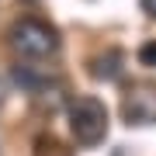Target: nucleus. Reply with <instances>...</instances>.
<instances>
[{
  "mask_svg": "<svg viewBox=\"0 0 156 156\" xmlns=\"http://www.w3.org/2000/svg\"><path fill=\"white\" fill-rule=\"evenodd\" d=\"M69 132L80 146H97L108 135V108L97 97H76L69 104Z\"/></svg>",
  "mask_w": 156,
  "mask_h": 156,
  "instance_id": "f257e3e1",
  "label": "nucleus"
},
{
  "mask_svg": "<svg viewBox=\"0 0 156 156\" xmlns=\"http://www.w3.org/2000/svg\"><path fill=\"white\" fill-rule=\"evenodd\" d=\"M11 42L21 56H31V59H45L59 49V35L52 24L38 21V17H24L11 28Z\"/></svg>",
  "mask_w": 156,
  "mask_h": 156,
  "instance_id": "f03ea898",
  "label": "nucleus"
},
{
  "mask_svg": "<svg viewBox=\"0 0 156 156\" xmlns=\"http://www.w3.org/2000/svg\"><path fill=\"white\" fill-rule=\"evenodd\" d=\"M122 118L128 125H156V87L139 83L122 101Z\"/></svg>",
  "mask_w": 156,
  "mask_h": 156,
  "instance_id": "7ed1b4c3",
  "label": "nucleus"
},
{
  "mask_svg": "<svg viewBox=\"0 0 156 156\" xmlns=\"http://www.w3.org/2000/svg\"><path fill=\"white\" fill-rule=\"evenodd\" d=\"M122 62H125V56L118 49H108L104 56H94L90 59V76L94 80H118L122 76Z\"/></svg>",
  "mask_w": 156,
  "mask_h": 156,
  "instance_id": "20e7f679",
  "label": "nucleus"
},
{
  "mask_svg": "<svg viewBox=\"0 0 156 156\" xmlns=\"http://www.w3.org/2000/svg\"><path fill=\"white\" fill-rule=\"evenodd\" d=\"M14 83L24 87V90H31V94H38L42 83H45V76H38L31 66H14Z\"/></svg>",
  "mask_w": 156,
  "mask_h": 156,
  "instance_id": "39448f33",
  "label": "nucleus"
},
{
  "mask_svg": "<svg viewBox=\"0 0 156 156\" xmlns=\"http://www.w3.org/2000/svg\"><path fill=\"white\" fill-rule=\"evenodd\" d=\"M35 156H66L62 153V146L56 139H49V135H42L38 142H35Z\"/></svg>",
  "mask_w": 156,
  "mask_h": 156,
  "instance_id": "423d86ee",
  "label": "nucleus"
},
{
  "mask_svg": "<svg viewBox=\"0 0 156 156\" xmlns=\"http://www.w3.org/2000/svg\"><path fill=\"white\" fill-rule=\"evenodd\" d=\"M139 62H142V66H153V69H156V42H146L142 49H139Z\"/></svg>",
  "mask_w": 156,
  "mask_h": 156,
  "instance_id": "0eeeda50",
  "label": "nucleus"
},
{
  "mask_svg": "<svg viewBox=\"0 0 156 156\" xmlns=\"http://www.w3.org/2000/svg\"><path fill=\"white\" fill-rule=\"evenodd\" d=\"M139 7H142L146 17H156V0H139Z\"/></svg>",
  "mask_w": 156,
  "mask_h": 156,
  "instance_id": "6e6552de",
  "label": "nucleus"
}]
</instances>
